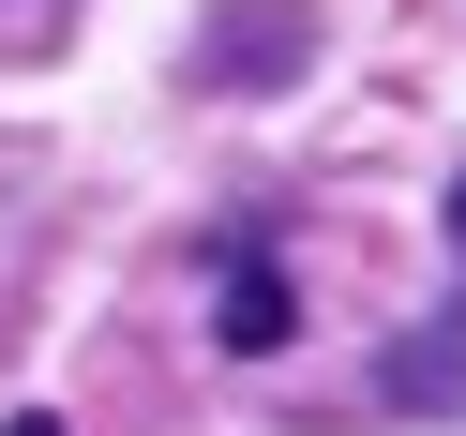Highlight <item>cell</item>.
<instances>
[{"label":"cell","mask_w":466,"mask_h":436,"mask_svg":"<svg viewBox=\"0 0 466 436\" xmlns=\"http://www.w3.org/2000/svg\"><path fill=\"white\" fill-rule=\"evenodd\" d=\"M211 331L241 346V361H271V346L301 331V301H286V271H241V286H226V301H211Z\"/></svg>","instance_id":"cell-1"},{"label":"cell","mask_w":466,"mask_h":436,"mask_svg":"<svg viewBox=\"0 0 466 436\" xmlns=\"http://www.w3.org/2000/svg\"><path fill=\"white\" fill-rule=\"evenodd\" d=\"M451 391H466V301H451V316H436V331L391 361V406H451Z\"/></svg>","instance_id":"cell-2"},{"label":"cell","mask_w":466,"mask_h":436,"mask_svg":"<svg viewBox=\"0 0 466 436\" xmlns=\"http://www.w3.org/2000/svg\"><path fill=\"white\" fill-rule=\"evenodd\" d=\"M0 436H61V421H46V406H15V421H0Z\"/></svg>","instance_id":"cell-3"},{"label":"cell","mask_w":466,"mask_h":436,"mask_svg":"<svg viewBox=\"0 0 466 436\" xmlns=\"http://www.w3.org/2000/svg\"><path fill=\"white\" fill-rule=\"evenodd\" d=\"M451 241H466V181H451Z\"/></svg>","instance_id":"cell-4"}]
</instances>
